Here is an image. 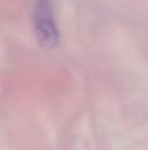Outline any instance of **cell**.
<instances>
[{
    "label": "cell",
    "mask_w": 148,
    "mask_h": 150,
    "mask_svg": "<svg viewBox=\"0 0 148 150\" xmlns=\"http://www.w3.org/2000/svg\"><path fill=\"white\" fill-rule=\"evenodd\" d=\"M33 26L38 44L43 49H57L60 38L51 0H36L33 9Z\"/></svg>",
    "instance_id": "obj_1"
}]
</instances>
